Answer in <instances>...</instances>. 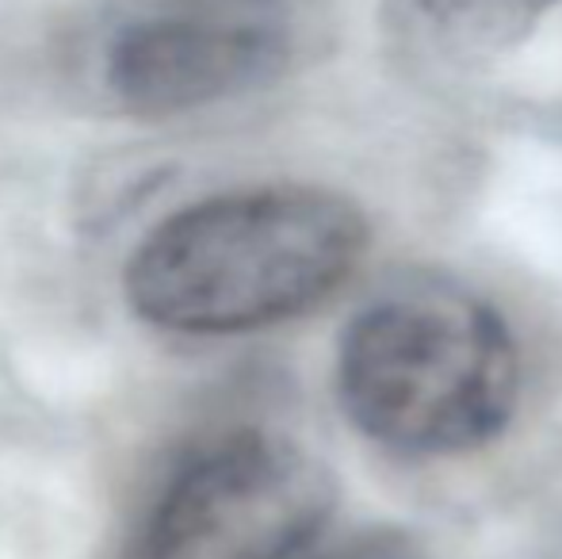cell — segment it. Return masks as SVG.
<instances>
[{"label":"cell","mask_w":562,"mask_h":559,"mask_svg":"<svg viewBox=\"0 0 562 559\" xmlns=\"http://www.w3.org/2000/svg\"><path fill=\"white\" fill-rule=\"evenodd\" d=\"M318 38V0H165L112 31L100 85L134 120H177L283 81Z\"/></svg>","instance_id":"cell-4"},{"label":"cell","mask_w":562,"mask_h":559,"mask_svg":"<svg viewBox=\"0 0 562 559\" xmlns=\"http://www.w3.org/2000/svg\"><path fill=\"white\" fill-rule=\"evenodd\" d=\"M562 0H391L398 35L445 66H486L509 54Z\"/></svg>","instance_id":"cell-5"},{"label":"cell","mask_w":562,"mask_h":559,"mask_svg":"<svg viewBox=\"0 0 562 559\" xmlns=\"http://www.w3.org/2000/svg\"><path fill=\"white\" fill-rule=\"evenodd\" d=\"M368 242V215L340 192L237 188L165 215L134 246L123 295L165 334H249L326 303L363 261Z\"/></svg>","instance_id":"cell-1"},{"label":"cell","mask_w":562,"mask_h":559,"mask_svg":"<svg viewBox=\"0 0 562 559\" xmlns=\"http://www.w3.org/2000/svg\"><path fill=\"white\" fill-rule=\"evenodd\" d=\"M337 506L322 456L288 433L229 429L154 494L123 559H295Z\"/></svg>","instance_id":"cell-3"},{"label":"cell","mask_w":562,"mask_h":559,"mask_svg":"<svg viewBox=\"0 0 562 559\" xmlns=\"http://www.w3.org/2000/svg\"><path fill=\"white\" fill-rule=\"evenodd\" d=\"M345 418L386 452L445 460L494 445L520 403L505 318L459 288H394L352 314L337 342Z\"/></svg>","instance_id":"cell-2"},{"label":"cell","mask_w":562,"mask_h":559,"mask_svg":"<svg viewBox=\"0 0 562 559\" xmlns=\"http://www.w3.org/2000/svg\"><path fill=\"white\" fill-rule=\"evenodd\" d=\"M311 559H417V556L406 548V540L386 537V533H368V537H352L345 545L326 548V552Z\"/></svg>","instance_id":"cell-6"}]
</instances>
